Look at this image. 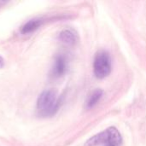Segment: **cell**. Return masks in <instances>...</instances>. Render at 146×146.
<instances>
[{"label":"cell","mask_w":146,"mask_h":146,"mask_svg":"<svg viewBox=\"0 0 146 146\" xmlns=\"http://www.w3.org/2000/svg\"><path fill=\"white\" fill-rule=\"evenodd\" d=\"M61 103V98L56 91L52 89L44 91L37 100V112L41 117L53 116L58 111Z\"/></svg>","instance_id":"obj_1"},{"label":"cell","mask_w":146,"mask_h":146,"mask_svg":"<svg viewBox=\"0 0 146 146\" xmlns=\"http://www.w3.org/2000/svg\"><path fill=\"white\" fill-rule=\"evenodd\" d=\"M122 138L119 130L115 127H110L90 138L86 140L84 146H97L98 145L120 146Z\"/></svg>","instance_id":"obj_2"},{"label":"cell","mask_w":146,"mask_h":146,"mask_svg":"<svg viewBox=\"0 0 146 146\" xmlns=\"http://www.w3.org/2000/svg\"><path fill=\"white\" fill-rule=\"evenodd\" d=\"M111 72V58L106 50L97 52L93 62V73L98 79L106 78Z\"/></svg>","instance_id":"obj_3"},{"label":"cell","mask_w":146,"mask_h":146,"mask_svg":"<svg viewBox=\"0 0 146 146\" xmlns=\"http://www.w3.org/2000/svg\"><path fill=\"white\" fill-rule=\"evenodd\" d=\"M68 68L67 58L63 55H58L56 56L54 64L51 69V75L54 78H60L65 74Z\"/></svg>","instance_id":"obj_4"},{"label":"cell","mask_w":146,"mask_h":146,"mask_svg":"<svg viewBox=\"0 0 146 146\" xmlns=\"http://www.w3.org/2000/svg\"><path fill=\"white\" fill-rule=\"evenodd\" d=\"M58 38L62 43L67 45H74L79 40V36L74 29L66 28L61 31L58 35Z\"/></svg>","instance_id":"obj_5"},{"label":"cell","mask_w":146,"mask_h":146,"mask_svg":"<svg viewBox=\"0 0 146 146\" xmlns=\"http://www.w3.org/2000/svg\"><path fill=\"white\" fill-rule=\"evenodd\" d=\"M43 19L41 18H34L27 22H26L21 28V33L22 34H30L38 29L43 24Z\"/></svg>","instance_id":"obj_6"},{"label":"cell","mask_w":146,"mask_h":146,"mask_svg":"<svg viewBox=\"0 0 146 146\" xmlns=\"http://www.w3.org/2000/svg\"><path fill=\"white\" fill-rule=\"evenodd\" d=\"M103 95H104V91L101 89H97V90L93 91L86 101V108L87 109L93 108L100 101Z\"/></svg>","instance_id":"obj_7"},{"label":"cell","mask_w":146,"mask_h":146,"mask_svg":"<svg viewBox=\"0 0 146 146\" xmlns=\"http://www.w3.org/2000/svg\"><path fill=\"white\" fill-rule=\"evenodd\" d=\"M4 64H5V62H4V59L0 56V68H3L4 67Z\"/></svg>","instance_id":"obj_8"},{"label":"cell","mask_w":146,"mask_h":146,"mask_svg":"<svg viewBox=\"0 0 146 146\" xmlns=\"http://www.w3.org/2000/svg\"><path fill=\"white\" fill-rule=\"evenodd\" d=\"M105 146H112V145H105Z\"/></svg>","instance_id":"obj_9"}]
</instances>
